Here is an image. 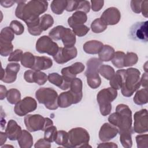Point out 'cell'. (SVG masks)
<instances>
[{"label": "cell", "mask_w": 148, "mask_h": 148, "mask_svg": "<svg viewBox=\"0 0 148 148\" xmlns=\"http://www.w3.org/2000/svg\"><path fill=\"white\" fill-rule=\"evenodd\" d=\"M79 1H67V6L66 8V10L68 12H73L76 10L79 6Z\"/></svg>", "instance_id": "obj_53"}, {"label": "cell", "mask_w": 148, "mask_h": 148, "mask_svg": "<svg viewBox=\"0 0 148 148\" xmlns=\"http://www.w3.org/2000/svg\"><path fill=\"white\" fill-rule=\"evenodd\" d=\"M90 4L88 1H79V6L77 9V11H82L85 13L90 12Z\"/></svg>", "instance_id": "obj_49"}, {"label": "cell", "mask_w": 148, "mask_h": 148, "mask_svg": "<svg viewBox=\"0 0 148 148\" xmlns=\"http://www.w3.org/2000/svg\"><path fill=\"white\" fill-rule=\"evenodd\" d=\"M109 122L119 129V132L128 131L134 132L132 127V112L128 105L121 103L116 108V112L112 113L108 117Z\"/></svg>", "instance_id": "obj_2"}, {"label": "cell", "mask_w": 148, "mask_h": 148, "mask_svg": "<svg viewBox=\"0 0 148 148\" xmlns=\"http://www.w3.org/2000/svg\"><path fill=\"white\" fill-rule=\"evenodd\" d=\"M140 85L144 88H147V72H145L140 78Z\"/></svg>", "instance_id": "obj_57"}, {"label": "cell", "mask_w": 148, "mask_h": 148, "mask_svg": "<svg viewBox=\"0 0 148 148\" xmlns=\"http://www.w3.org/2000/svg\"><path fill=\"white\" fill-rule=\"evenodd\" d=\"M90 135L87 131L82 127L72 128L68 132V143L66 147H91L88 145Z\"/></svg>", "instance_id": "obj_5"}, {"label": "cell", "mask_w": 148, "mask_h": 148, "mask_svg": "<svg viewBox=\"0 0 148 148\" xmlns=\"http://www.w3.org/2000/svg\"><path fill=\"white\" fill-rule=\"evenodd\" d=\"M54 142L56 144L66 147L68 143V132L63 130L57 131Z\"/></svg>", "instance_id": "obj_37"}, {"label": "cell", "mask_w": 148, "mask_h": 148, "mask_svg": "<svg viewBox=\"0 0 148 148\" xmlns=\"http://www.w3.org/2000/svg\"><path fill=\"white\" fill-rule=\"evenodd\" d=\"M64 47H74L76 43V35L73 32L68 28H65L61 36V39Z\"/></svg>", "instance_id": "obj_23"}, {"label": "cell", "mask_w": 148, "mask_h": 148, "mask_svg": "<svg viewBox=\"0 0 148 148\" xmlns=\"http://www.w3.org/2000/svg\"><path fill=\"white\" fill-rule=\"evenodd\" d=\"M35 97L40 103L43 104L49 110H56L58 108V94L52 88L42 87L36 90Z\"/></svg>", "instance_id": "obj_6"}, {"label": "cell", "mask_w": 148, "mask_h": 148, "mask_svg": "<svg viewBox=\"0 0 148 148\" xmlns=\"http://www.w3.org/2000/svg\"><path fill=\"white\" fill-rule=\"evenodd\" d=\"M23 55V51L20 49H16L14 51H12L8 58L9 61L12 62H18L21 61L22 56Z\"/></svg>", "instance_id": "obj_48"}, {"label": "cell", "mask_w": 148, "mask_h": 148, "mask_svg": "<svg viewBox=\"0 0 148 148\" xmlns=\"http://www.w3.org/2000/svg\"><path fill=\"white\" fill-rule=\"evenodd\" d=\"M0 135H1V146H2L3 144H4V143L6 141V139L8 138L6 133L3 132H0Z\"/></svg>", "instance_id": "obj_60"}, {"label": "cell", "mask_w": 148, "mask_h": 148, "mask_svg": "<svg viewBox=\"0 0 148 148\" xmlns=\"http://www.w3.org/2000/svg\"><path fill=\"white\" fill-rule=\"evenodd\" d=\"M10 28L17 35H21L24 31V27L21 23L17 20H13L10 24Z\"/></svg>", "instance_id": "obj_45"}, {"label": "cell", "mask_w": 148, "mask_h": 148, "mask_svg": "<svg viewBox=\"0 0 148 148\" xmlns=\"http://www.w3.org/2000/svg\"><path fill=\"white\" fill-rule=\"evenodd\" d=\"M34 147L35 148H50L51 147V143L45 138H41L35 143Z\"/></svg>", "instance_id": "obj_51"}, {"label": "cell", "mask_w": 148, "mask_h": 148, "mask_svg": "<svg viewBox=\"0 0 148 148\" xmlns=\"http://www.w3.org/2000/svg\"><path fill=\"white\" fill-rule=\"evenodd\" d=\"M35 61V56L30 52H25L23 53L21 60V65L25 68H32L34 65Z\"/></svg>", "instance_id": "obj_31"}, {"label": "cell", "mask_w": 148, "mask_h": 148, "mask_svg": "<svg viewBox=\"0 0 148 148\" xmlns=\"http://www.w3.org/2000/svg\"><path fill=\"white\" fill-rule=\"evenodd\" d=\"M75 104V98L70 90L61 92L58 97V107L66 108Z\"/></svg>", "instance_id": "obj_21"}, {"label": "cell", "mask_w": 148, "mask_h": 148, "mask_svg": "<svg viewBox=\"0 0 148 148\" xmlns=\"http://www.w3.org/2000/svg\"><path fill=\"white\" fill-rule=\"evenodd\" d=\"M138 148H147L148 147V135L140 134L135 137Z\"/></svg>", "instance_id": "obj_47"}, {"label": "cell", "mask_w": 148, "mask_h": 148, "mask_svg": "<svg viewBox=\"0 0 148 148\" xmlns=\"http://www.w3.org/2000/svg\"><path fill=\"white\" fill-rule=\"evenodd\" d=\"M147 21L136 23L131 27L130 31L131 38L135 40L147 42Z\"/></svg>", "instance_id": "obj_12"}, {"label": "cell", "mask_w": 148, "mask_h": 148, "mask_svg": "<svg viewBox=\"0 0 148 148\" xmlns=\"http://www.w3.org/2000/svg\"><path fill=\"white\" fill-rule=\"evenodd\" d=\"M146 109H143L135 113L134 116V131L139 134L148 131V118Z\"/></svg>", "instance_id": "obj_11"}, {"label": "cell", "mask_w": 148, "mask_h": 148, "mask_svg": "<svg viewBox=\"0 0 148 148\" xmlns=\"http://www.w3.org/2000/svg\"><path fill=\"white\" fill-rule=\"evenodd\" d=\"M123 83L121 87V94L125 97H130L137 91L140 85V72L135 68L121 69Z\"/></svg>", "instance_id": "obj_3"}, {"label": "cell", "mask_w": 148, "mask_h": 148, "mask_svg": "<svg viewBox=\"0 0 148 148\" xmlns=\"http://www.w3.org/2000/svg\"><path fill=\"white\" fill-rule=\"evenodd\" d=\"M47 78L48 80L51 83L55 85L56 86L58 87L62 90H67L70 86L71 83L65 82L62 76L60 75L58 73L54 72L49 73L47 76Z\"/></svg>", "instance_id": "obj_20"}, {"label": "cell", "mask_w": 148, "mask_h": 148, "mask_svg": "<svg viewBox=\"0 0 148 148\" xmlns=\"http://www.w3.org/2000/svg\"><path fill=\"white\" fill-rule=\"evenodd\" d=\"M123 83V76L121 69H119L116 71V73L110 80V86L113 88L117 90H120L121 87Z\"/></svg>", "instance_id": "obj_29"}, {"label": "cell", "mask_w": 148, "mask_h": 148, "mask_svg": "<svg viewBox=\"0 0 148 148\" xmlns=\"http://www.w3.org/2000/svg\"><path fill=\"white\" fill-rule=\"evenodd\" d=\"M15 10L16 16L24 21L25 24L39 18V16L45 13L48 7L46 1L32 0L28 2L18 1Z\"/></svg>", "instance_id": "obj_1"}, {"label": "cell", "mask_w": 148, "mask_h": 148, "mask_svg": "<svg viewBox=\"0 0 148 148\" xmlns=\"http://www.w3.org/2000/svg\"><path fill=\"white\" fill-rule=\"evenodd\" d=\"M20 68L18 63L12 62L7 65L5 69V74L1 80L6 83H13L17 79V74Z\"/></svg>", "instance_id": "obj_16"}, {"label": "cell", "mask_w": 148, "mask_h": 148, "mask_svg": "<svg viewBox=\"0 0 148 148\" xmlns=\"http://www.w3.org/2000/svg\"><path fill=\"white\" fill-rule=\"evenodd\" d=\"M70 91L72 93L75 98V104L80 102L83 97V83L80 79L75 78L71 82Z\"/></svg>", "instance_id": "obj_18"}, {"label": "cell", "mask_w": 148, "mask_h": 148, "mask_svg": "<svg viewBox=\"0 0 148 148\" xmlns=\"http://www.w3.org/2000/svg\"><path fill=\"white\" fill-rule=\"evenodd\" d=\"M125 54L121 51L115 52L113 58L112 60V62L114 66L117 68H122L124 66V59Z\"/></svg>", "instance_id": "obj_38"}, {"label": "cell", "mask_w": 148, "mask_h": 148, "mask_svg": "<svg viewBox=\"0 0 148 148\" xmlns=\"http://www.w3.org/2000/svg\"><path fill=\"white\" fill-rule=\"evenodd\" d=\"M117 96V91L112 87H108L100 90L97 95V100L99 106L101 114L106 116L110 114L112 110V102Z\"/></svg>", "instance_id": "obj_4"}, {"label": "cell", "mask_w": 148, "mask_h": 148, "mask_svg": "<svg viewBox=\"0 0 148 148\" xmlns=\"http://www.w3.org/2000/svg\"><path fill=\"white\" fill-rule=\"evenodd\" d=\"M120 134V141L122 146L125 148H131L132 146L131 138L132 133L128 131H123Z\"/></svg>", "instance_id": "obj_35"}, {"label": "cell", "mask_w": 148, "mask_h": 148, "mask_svg": "<svg viewBox=\"0 0 148 148\" xmlns=\"http://www.w3.org/2000/svg\"><path fill=\"white\" fill-rule=\"evenodd\" d=\"M54 24L53 17L49 14H45L40 17V27L43 31H46Z\"/></svg>", "instance_id": "obj_33"}, {"label": "cell", "mask_w": 148, "mask_h": 148, "mask_svg": "<svg viewBox=\"0 0 148 148\" xmlns=\"http://www.w3.org/2000/svg\"><path fill=\"white\" fill-rule=\"evenodd\" d=\"M16 2L14 1H1L0 2L2 6L4 8H10Z\"/></svg>", "instance_id": "obj_59"}, {"label": "cell", "mask_w": 148, "mask_h": 148, "mask_svg": "<svg viewBox=\"0 0 148 148\" xmlns=\"http://www.w3.org/2000/svg\"><path fill=\"white\" fill-rule=\"evenodd\" d=\"M14 38V33L10 27H6L3 28L0 33V39L7 41L12 42Z\"/></svg>", "instance_id": "obj_42"}, {"label": "cell", "mask_w": 148, "mask_h": 148, "mask_svg": "<svg viewBox=\"0 0 148 148\" xmlns=\"http://www.w3.org/2000/svg\"><path fill=\"white\" fill-rule=\"evenodd\" d=\"M138 57L137 54L133 52H127L124 59V66H132L137 63Z\"/></svg>", "instance_id": "obj_41"}, {"label": "cell", "mask_w": 148, "mask_h": 148, "mask_svg": "<svg viewBox=\"0 0 148 148\" xmlns=\"http://www.w3.org/2000/svg\"><path fill=\"white\" fill-rule=\"evenodd\" d=\"M77 54V51L75 47H59L58 52L53 57L57 63L63 64L76 58Z\"/></svg>", "instance_id": "obj_13"}, {"label": "cell", "mask_w": 148, "mask_h": 148, "mask_svg": "<svg viewBox=\"0 0 148 148\" xmlns=\"http://www.w3.org/2000/svg\"><path fill=\"white\" fill-rule=\"evenodd\" d=\"M13 49L12 42H7L0 39V54L3 57L10 54Z\"/></svg>", "instance_id": "obj_36"}, {"label": "cell", "mask_w": 148, "mask_h": 148, "mask_svg": "<svg viewBox=\"0 0 148 148\" xmlns=\"http://www.w3.org/2000/svg\"><path fill=\"white\" fill-rule=\"evenodd\" d=\"M69 72L73 76H76L84 70V65L80 62H76L69 66H67Z\"/></svg>", "instance_id": "obj_44"}, {"label": "cell", "mask_w": 148, "mask_h": 148, "mask_svg": "<svg viewBox=\"0 0 148 148\" xmlns=\"http://www.w3.org/2000/svg\"><path fill=\"white\" fill-rule=\"evenodd\" d=\"M147 9H148V1H142V4H141V12L142 13V15L146 18L148 16Z\"/></svg>", "instance_id": "obj_55"}, {"label": "cell", "mask_w": 148, "mask_h": 148, "mask_svg": "<svg viewBox=\"0 0 148 148\" xmlns=\"http://www.w3.org/2000/svg\"><path fill=\"white\" fill-rule=\"evenodd\" d=\"M67 1L66 0H54L51 2L50 8L52 12L56 14H61L66 9Z\"/></svg>", "instance_id": "obj_28"}, {"label": "cell", "mask_w": 148, "mask_h": 148, "mask_svg": "<svg viewBox=\"0 0 148 148\" xmlns=\"http://www.w3.org/2000/svg\"><path fill=\"white\" fill-rule=\"evenodd\" d=\"M18 145L21 148H30L32 146L34 141L32 135L27 130H23L17 140Z\"/></svg>", "instance_id": "obj_26"}, {"label": "cell", "mask_w": 148, "mask_h": 148, "mask_svg": "<svg viewBox=\"0 0 148 148\" xmlns=\"http://www.w3.org/2000/svg\"><path fill=\"white\" fill-rule=\"evenodd\" d=\"M102 65V62L97 58H91L87 62V70L85 75L87 77L88 85L92 89L99 87L101 83V79L99 76V69Z\"/></svg>", "instance_id": "obj_7"}, {"label": "cell", "mask_w": 148, "mask_h": 148, "mask_svg": "<svg viewBox=\"0 0 148 148\" xmlns=\"http://www.w3.org/2000/svg\"><path fill=\"white\" fill-rule=\"evenodd\" d=\"M6 99L10 104H16L21 99V93L16 88H11L8 91Z\"/></svg>", "instance_id": "obj_32"}, {"label": "cell", "mask_w": 148, "mask_h": 148, "mask_svg": "<svg viewBox=\"0 0 148 148\" xmlns=\"http://www.w3.org/2000/svg\"><path fill=\"white\" fill-rule=\"evenodd\" d=\"M37 102L31 97H25L15 105L14 111L19 116H24L36 110Z\"/></svg>", "instance_id": "obj_10"}, {"label": "cell", "mask_w": 148, "mask_h": 148, "mask_svg": "<svg viewBox=\"0 0 148 148\" xmlns=\"http://www.w3.org/2000/svg\"><path fill=\"white\" fill-rule=\"evenodd\" d=\"M147 88H144L136 91L133 100L135 104L138 105H142L147 103Z\"/></svg>", "instance_id": "obj_27"}, {"label": "cell", "mask_w": 148, "mask_h": 148, "mask_svg": "<svg viewBox=\"0 0 148 148\" xmlns=\"http://www.w3.org/2000/svg\"><path fill=\"white\" fill-rule=\"evenodd\" d=\"M119 129L110 123H105L101 127L99 131V138L102 142H108L117 136Z\"/></svg>", "instance_id": "obj_15"}, {"label": "cell", "mask_w": 148, "mask_h": 148, "mask_svg": "<svg viewBox=\"0 0 148 148\" xmlns=\"http://www.w3.org/2000/svg\"><path fill=\"white\" fill-rule=\"evenodd\" d=\"M114 49L108 45H103L98 53V59L101 62H108L112 60L114 55Z\"/></svg>", "instance_id": "obj_25"}, {"label": "cell", "mask_w": 148, "mask_h": 148, "mask_svg": "<svg viewBox=\"0 0 148 148\" xmlns=\"http://www.w3.org/2000/svg\"><path fill=\"white\" fill-rule=\"evenodd\" d=\"M71 28H72V31L75 35L80 37L86 35L90 30V28L84 24L74 25Z\"/></svg>", "instance_id": "obj_43"}, {"label": "cell", "mask_w": 148, "mask_h": 148, "mask_svg": "<svg viewBox=\"0 0 148 148\" xmlns=\"http://www.w3.org/2000/svg\"><path fill=\"white\" fill-rule=\"evenodd\" d=\"M87 16L86 13L82 11H76L72 16L68 19V23L70 27L74 25L84 24L87 21Z\"/></svg>", "instance_id": "obj_24"}, {"label": "cell", "mask_w": 148, "mask_h": 148, "mask_svg": "<svg viewBox=\"0 0 148 148\" xmlns=\"http://www.w3.org/2000/svg\"><path fill=\"white\" fill-rule=\"evenodd\" d=\"M34 79V83H36L40 86L43 85L48 80L46 74L41 71H35Z\"/></svg>", "instance_id": "obj_46"}, {"label": "cell", "mask_w": 148, "mask_h": 148, "mask_svg": "<svg viewBox=\"0 0 148 148\" xmlns=\"http://www.w3.org/2000/svg\"><path fill=\"white\" fill-rule=\"evenodd\" d=\"M65 27L62 25H57L51 29L49 34V37L54 40H59L61 39L62 34Z\"/></svg>", "instance_id": "obj_40"}, {"label": "cell", "mask_w": 148, "mask_h": 148, "mask_svg": "<svg viewBox=\"0 0 148 148\" xmlns=\"http://www.w3.org/2000/svg\"><path fill=\"white\" fill-rule=\"evenodd\" d=\"M103 44L97 40H91L86 42L83 46L85 53L90 54H96L101 51Z\"/></svg>", "instance_id": "obj_22"}, {"label": "cell", "mask_w": 148, "mask_h": 148, "mask_svg": "<svg viewBox=\"0 0 148 148\" xmlns=\"http://www.w3.org/2000/svg\"><path fill=\"white\" fill-rule=\"evenodd\" d=\"M35 47L39 53H46L53 57L57 54L59 49L58 45L46 35H43L37 40Z\"/></svg>", "instance_id": "obj_9"}, {"label": "cell", "mask_w": 148, "mask_h": 148, "mask_svg": "<svg viewBox=\"0 0 148 148\" xmlns=\"http://www.w3.org/2000/svg\"><path fill=\"white\" fill-rule=\"evenodd\" d=\"M22 130L20 125L14 120H10L7 124L5 133L10 140H18L22 133Z\"/></svg>", "instance_id": "obj_17"}, {"label": "cell", "mask_w": 148, "mask_h": 148, "mask_svg": "<svg viewBox=\"0 0 148 148\" xmlns=\"http://www.w3.org/2000/svg\"><path fill=\"white\" fill-rule=\"evenodd\" d=\"M34 71L28 70L26 71L24 73V79L28 83H34Z\"/></svg>", "instance_id": "obj_54"}, {"label": "cell", "mask_w": 148, "mask_h": 148, "mask_svg": "<svg viewBox=\"0 0 148 148\" xmlns=\"http://www.w3.org/2000/svg\"><path fill=\"white\" fill-rule=\"evenodd\" d=\"M108 25L100 18L95 19L91 24V28L93 32L99 34L106 29Z\"/></svg>", "instance_id": "obj_30"}, {"label": "cell", "mask_w": 148, "mask_h": 148, "mask_svg": "<svg viewBox=\"0 0 148 148\" xmlns=\"http://www.w3.org/2000/svg\"><path fill=\"white\" fill-rule=\"evenodd\" d=\"M8 91L6 88V87L3 86H0V99L3 100L5 97H6Z\"/></svg>", "instance_id": "obj_58"}, {"label": "cell", "mask_w": 148, "mask_h": 148, "mask_svg": "<svg viewBox=\"0 0 148 148\" xmlns=\"http://www.w3.org/2000/svg\"><path fill=\"white\" fill-rule=\"evenodd\" d=\"M91 8L94 12L99 11L103 6L104 1H91Z\"/></svg>", "instance_id": "obj_52"}, {"label": "cell", "mask_w": 148, "mask_h": 148, "mask_svg": "<svg viewBox=\"0 0 148 148\" xmlns=\"http://www.w3.org/2000/svg\"><path fill=\"white\" fill-rule=\"evenodd\" d=\"M98 147H109V148H117L118 146L113 142H105L99 143L98 146Z\"/></svg>", "instance_id": "obj_56"}, {"label": "cell", "mask_w": 148, "mask_h": 148, "mask_svg": "<svg viewBox=\"0 0 148 148\" xmlns=\"http://www.w3.org/2000/svg\"><path fill=\"white\" fill-rule=\"evenodd\" d=\"M52 65L53 61L50 58L45 56H35V63L31 69L34 71H40L49 69Z\"/></svg>", "instance_id": "obj_19"}, {"label": "cell", "mask_w": 148, "mask_h": 148, "mask_svg": "<svg viewBox=\"0 0 148 148\" xmlns=\"http://www.w3.org/2000/svg\"><path fill=\"white\" fill-rule=\"evenodd\" d=\"M45 134L44 138L47 141L51 142H53L55 141L57 130V127L54 125H51L48 127L45 130Z\"/></svg>", "instance_id": "obj_39"}, {"label": "cell", "mask_w": 148, "mask_h": 148, "mask_svg": "<svg viewBox=\"0 0 148 148\" xmlns=\"http://www.w3.org/2000/svg\"><path fill=\"white\" fill-rule=\"evenodd\" d=\"M100 18L107 25H113L117 24L120 21L121 13L117 8L110 7L106 9L102 13Z\"/></svg>", "instance_id": "obj_14"}, {"label": "cell", "mask_w": 148, "mask_h": 148, "mask_svg": "<svg viewBox=\"0 0 148 148\" xmlns=\"http://www.w3.org/2000/svg\"><path fill=\"white\" fill-rule=\"evenodd\" d=\"M99 73L105 79L110 80L115 74V71L113 68L111 66L102 64L99 67Z\"/></svg>", "instance_id": "obj_34"}, {"label": "cell", "mask_w": 148, "mask_h": 148, "mask_svg": "<svg viewBox=\"0 0 148 148\" xmlns=\"http://www.w3.org/2000/svg\"><path fill=\"white\" fill-rule=\"evenodd\" d=\"M142 1H134L132 0L130 2V5L132 10L136 13H140L141 12V4Z\"/></svg>", "instance_id": "obj_50"}, {"label": "cell", "mask_w": 148, "mask_h": 148, "mask_svg": "<svg viewBox=\"0 0 148 148\" xmlns=\"http://www.w3.org/2000/svg\"><path fill=\"white\" fill-rule=\"evenodd\" d=\"M24 124L29 132L45 131L49 126L53 125V121L48 117H43L38 114H28L24 117Z\"/></svg>", "instance_id": "obj_8"}]
</instances>
